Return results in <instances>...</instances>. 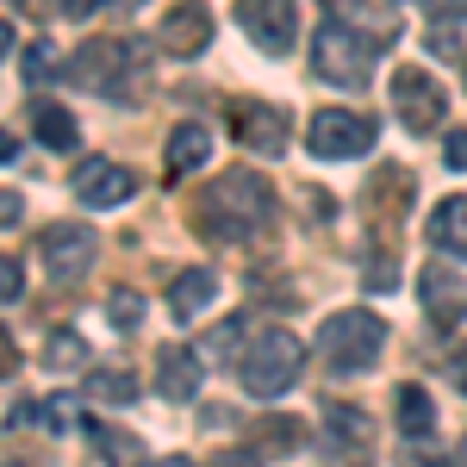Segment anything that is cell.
<instances>
[{
    "mask_svg": "<svg viewBox=\"0 0 467 467\" xmlns=\"http://www.w3.org/2000/svg\"><path fill=\"white\" fill-rule=\"evenodd\" d=\"M193 224L213 244H250L255 231L275 224V187L255 175V169H231L224 181H213L193 200Z\"/></svg>",
    "mask_w": 467,
    "mask_h": 467,
    "instance_id": "cell-1",
    "label": "cell"
},
{
    "mask_svg": "<svg viewBox=\"0 0 467 467\" xmlns=\"http://www.w3.org/2000/svg\"><path fill=\"white\" fill-rule=\"evenodd\" d=\"M63 75H69L75 88H94V94L125 100V88H144L150 44H138V37H94V44H81L63 63Z\"/></svg>",
    "mask_w": 467,
    "mask_h": 467,
    "instance_id": "cell-2",
    "label": "cell"
},
{
    "mask_svg": "<svg viewBox=\"0 0 467 467\" xmlns=\"http://www.w3.org/2000/svg\"><path fill=\"white\" fill-rule=\"evenodd\" d=\"M318 349L337 374H368L380 361V349H387V324L374 318V312H361V306L356 312H330L318 324Z\"/></svg>",
    "mask_w": 467,
    "mask_h": 467,
    "instance_id": "cell-3",
    "label": "cell"
},
{
    "mask_svg": "<svg viewBox=\"0 0 467 467\" xmlns=\"http://www.w3.org/2000/svg\"><path fill=\"white\" fill-rule=\"evenodd\" d=\"M299 368H306V343L293 337V330H262L250 349H244V393L250 399H281L299 380Z\"/></svg>",
    "mask_w": 467,
    "mask_h": 467,
    "instance_id": "cell-4",
    "label": "cell"
},
{
    "mask_svg": "<svg viewBox=\"0 0 467 467\" xmlns=\"http://www.w3.org/2000/svg\"><path fill=\"white\" fill-rule=\"evenodd\" d=\"M312 69H318L324 81H337V88H368V81H374V37L356 32V26H343V19H330V26H318Z\"/></svg>",
    "mask_w": 467,
    "mask_h": 467,
    "instance_id": "cell-5",
    "label": "cell"
},
{
    "mask_svg": "<svg viewBox=\"0 0 467 467\" xmlns=\"http://www.w3.org/2000/svg\"><path fill=\"white\" fill-rule=\"evenodd\" d=\"M306 144L318 162H356L368 150L380 144V125L368 119V112H349V107H324L312 119V131H306Z\"/></svg>",
    "mask_w": 467,
    "mask_h": 467,
    "instance_id": "cell-6",
    "label": "cell"
},
{
    "mask_svg": "<svg viewBox=\"0 0 467 467\" xmlns=\"http://www.w3.org/2000/svg\"><path fill=\"white\" fill-rule=\"evenodd\" d=\"M393 100H399V125L418 131V138L449 119V94H442V81L424 75V69H399L393 75Z\"/></svg>",
    "mask_w": 467,
    "mask_h": 467,
    "instance_id": "cell-7",
    "label": "cell"
},
{
    "mask_svg": "<svg viewBox=\"0 0 467 467\" xmlns=\"http://www.w3.org/2000/svg\"><path fill=\"white\" fill-rule=\"evenodd\" d=\"M237 26L250 32L255 50L287 57L293 37H299V6H293V0H237Z\"/></svg>",
    "mask_w": 467,
    "mask_h": 467,
    "instance_id": "cell-8",
    "label": "cell"
},
{
    "mask_svg": "<svg viewBox=\"0 0 467 467\" xmlns=\"http://www.w3.org/2000/svg\"><path fill=\"white\" fill-rule=\"evenodd\" d=\"M94 250H100V237L88 224H50L44 231V275L57 287H69V281H81L94 268Z\"/></svg>",
    "mask_w": 467,
    "mask_h": 467,
    "instance_id": "cell-9",
    "label": "cell"
},
{
    "mask_svg": "<svg viewBox=\"0 0 467 467\" xmlns=\"http://www.w3.org/2000/svg\"><path fill=\"white\" fill-rule=\"evenodd\" d=\"M131 193H138V175H131V169H119L107 156H81V162H75V200H81V206L107 213V206H125Z\"/></svg>",
    "mask_w": 467,
    "mask_h": 467,
    "instance_id": "cell-10",
    "label": "cell"
},
{
    "mask_svg": "<svg viewBox=\"0 0 467 467\" xmlns=\"http://www.w3.org/2000/svg\"><path fill=\"white\" fill-rule=\"evenodd\" d=\"M231 131H237V144L255 150V156H281V150H287L293 119H287V107H268V100H237Z\"/></svg>",
    "mask_w": 467,
    "mask_h": 467,
    "instance_id": "cell-11",
    "label": "cell"
},
{
    "mask_svg": "<svg viewBox=\"0 0 467 467\" xmlns=\"http://www.w3.org/2000/svg\"><path fill=\"white\" fill-rule=\"evenodd\" d=\"M206 44H213V6H200V0H175L169 19H162V50L181 57V63H193Z\"/></svg>",
    "mask_w": 467,
    "mask_h": 467,
    "instance_id": "cell-12",
    "label": "cell"
},
{
    "mask_svg": "<svg viewBox=\"0 0 467 467\" xmlns=\"http://www.w3.org/2000/svg\"><path fill=\"white\" fill-rule=\"evenodd\" d=\"M424 312H431L436 330H455V324L467 318V281H455L449 268H424Z\"/></svg>",
    "mask_w": 467,
    "mask_h": 467,
    "instance_id": "cell-13",
    "label": "cell"
},
{
    "mask_svg": "<svg viewBox=\"0 0 467 467\" xmlns=\"http://www.w3.org/2000/svg\"><path fill=\"white\" fill-rule=\"evenodd\" d=\"M374 442V424H368V411L356 405H343V399H330L324 405V449H337V455H356Z\"/></svg>",
    "mask_w": 467,
    "mask_h": 467,
    "instance_id": "cell-14",
    "label": "cell"
},
{
    "mask_svg": "<svg viewBox=\"0 0 467 467\" xmlns=\"http://www.w3.org/2000/svg\"><path fill=\"white\" fill-rule=\"evenodd\" d=\"M213 299H218V275L213 268H187V275H175V287H169V318L175 324L200 318Z\"/></svg>",
    "mask_w": 467,
    "mask_h": 467,
    "instance_id": "cell-15",
    "label": "cell"
},
{
    "mask_svg": "<svg viewBox=\"0 0 467 467\" xmlns=\"http://www.w3.org/2000/svg\"><path fill=\"white\" fill-rule=\"evenodd\" d=\"M431 244L442 255L467 262V193H449V200L431 213Z\"/></svg>",
    "mask_w": 467,
    "mask_h": 467,
    "instance_id": "cell-16",
    "label": "cell"
},
{
    "mask_svg": "<svg viewBox=\"0 0 467 467\" xmlns=\"http://www.w3.org/2000/svg\"><path fill=\"white\" fill-rule=\"evenodd\" d=\"M330 19H343V26H356V32L368 37H393L399 32V19H393V6H380V0H318Z\"/></svg>",
    "mask_w": 467,
    "mask_h": 467,
    "instance_id": "cell-17",
    "label": "cell"
},
{
    "mask_svg": "<svg viewBox=\"0 0 467 467\" xmlns=\"http://www.w3.org/2000/svg\"><path fill=\"white\" fill-rule=\"evenodd\" d=\"M162 156H169V175H193V169L213 156V131H206V125H175L169 144H162Z\"/></svg>",
    "mask_w": 467,
    "mask_h": 467,
    "instance_id": "cell-18",
    "label": "cell"
},
{
    "mask_svg": "<svg viewBox=\"0 0 467 467\" xmlns=\"http://www.w3.org/2000/svg\"><path fill=\"white\" fill-rule=\"evenodd\" d=\"M200 356L193 349H169V356L156 361V387H162V399H193L200 393Z\"/></svg>",
    "mask_w": 467,
    "mask_h": 467,
    "instance_id": "cell-19",
    "label": "cell"
},
{
    "mask_svg": "<svg viewBox=\"0 0 467 467\" xmlns=\"http://www.w3.org/2000/svg\"><path fill=\"white\" fill-rule=\"evenodd\" d=\"M393 418H399V431L411 436V442H424V436L436 431V405H431V393L405 380V387L393 393Z\"/></svg>",
    "mask_w": 467,
    "mask_h": 467,
    "instance_id": "cell-20",
    "label": "cell"
},
{
    "mask_svg": "<svg viewBox=\"0 0 467 467\" xmlns=\"http://www.w3.org/2000/svg\"><path fill=\"white\" fill-rule=\"evenodd\" d=\"M32 131L44 150H75V112H63L57 100H37L32 107Z\"/></svg>",
    "mask_w": 467,
    "mask_h": 467,
    "instance_id": "cell-21",
    "label": "cell"
},
{
    "mask_svg": "<svg viewBox=\"0 0 467 467\" xmlns=\"http://www.w3.org/2000/svg\"><path fill=\"white\" fill-rule=\"evenodd\" d=\"M405 193H411V175H405V169H387V175H380V187H368V206L380 200V218H387V224H399V218H405Z\"/></svg>",
    "mask_w": 467,
    "mask_h": 467,
    "instance_id": "cell-22",
    "label": "cell"
},
{
    "mask_svg": "<svg viewBox=\"0 0 467 467\" xmlns=\"http://www.w3.org/2000/svg\"><path fill=\"white\" fill-rule=\"evenodd\" d=\"M131 393H138V380L125 368H94L88 374V399H100V405H131Z\"/></svg>",
    "mask_w": 467,
    "mask_h": 467,
    "instance_id": "cell-23",
    "label": "cell"
},
{
    "mask_svg": "<svg viewBox=\"0 0 467 467\" xmlns=\"http://www.w3.org/2000/svg\"><path fill=\"white\" fill-rule=\"evenodd\" d=\"M88 361V343L75 337V330H50V343H44V368H57V374H69Z\"/></svg>",
    "mask_w": 467,
    "mask_h": 467,
    "instance_id": "cell-24",
    "label": "cell"
},
{
    "mask_svg": "<svg viewBox=\"0 0 467 467\" xmlns=\"http://www.w3.org/2000/svg\"><path fill=\"white\" fill-rule=\"evenodd\" d=\"M255 436H262V442H281V449H299V442H306V424H293V418H262Z\"/></svg>",
    "mask_w": 467,
    "mask_h": 467,
    "instance_id": "cell-25",
    "label": "cell"
},
{
    "mask_svg": "<svg viewBox=\"0 0 467 467\" xmlns=\"http://www.w3.org/2000/svg\"><path fill=\"white\" fill-rule=\"evenodd\" d=\"M94 442H100V455H107V462H131V455H138V442H131V436H119V431H107V424H94Z\"/></svg>",
    "mask_w": 467,
    "mask_h": 467,
    "instance_id": "cell-26",
    "label": "cell"
},
{
    "mask_svg": "<svg viewBox=\"0 0 467 467\" xmlns=\"http://www.w3.org/2000/svg\"><path fill=\"white\" fill-rule=\"evenodd\" d=\"M112 324H119V330H138V324H144V306H138V293H112Z\"/></svg>",
    "mask_w": 467,
    "mask_h": 467,
    "instance_id": "cell-27",
    "label": "cell"
},
{
    "mask_svg": "<svg viewBox=\"0 0 467 467\" xmlns=\"http://www.w3.org/2000/svg\"><path fill=\"white\" fill-rule=\"evenodd\" d=\"M19 293H26V275H19V255H6V262H0V299H6V306H19Z\"/></svg>",
    "mask_w": 467,
    "mask_h": 467,
    "instance_id": "cell-28",
    "label": "cell"
},
{
    "mask_svg": "<svg viewBox=\"0 0 467 467\" xmlns=\"http://www.w3.org/2000/svg\"><path fill=\"white\" fill-rule=\"evenodd\" d=\"M57 69H63V63L50 57V44H32V50H26V75H32V81H44V75H57Z\"/></svg>",
    "mask_w": 467,
    "mask_h": 467,
    "instance_id": "cell-29",
    "label": "cell"
},
{
    "mask_svg": "<svg viewBox=\"0 0 467 467\" xmlns=\"http://www.w3.org/2000/svg\"><path fill=\"white\" fill-rule=\"evenodd\" d=\"M213 467H262V455H255V449H218Z\"/></svg>",
    "mask_w": 467,
    "mask_h": 467,
    "instance_id": "cell-30",
    "label": "cell"
},
{
    "mask_svg": "<svg viewBox=\"0 0 467 467\" xmlns=\"http://www.w3.org/2000/svg\"><path fill=\"white\" fill-rule=\"evenodd\" d=\"M449 169H467V131H449V150H442Z\"/></svg>",
    "mask_w": 467,
    "mask_h": 467,
    "instance_id": "cell-31",
    "label": "cell"
},
{
    "mask_svg": "<svg viewBox=\"0 0 467 467\" xmlns=\"http://www.w3.org/2000/svg\"><path fill=\"white\" fill-rule=\"evenodd\" d=\"M44 418H50V431H75V405H69V399H57Z\"/></svg>",
    "mask_w": 467,
    "mask_h": 467,
    "instance_id": "cell-32",
    "label": "cell"
},
{
    "mask_svg": "<svg viewBox=\"0 0 467 467\" xmlns=\"http://www.w3.org/2000/svg\"><path fill=\"white\" fill-rule=\"evenodd\" d=\"M431 13L449 26V19H467V0H431Z\"/></svg>",
    "mask_w": 467,
    "mask_h": 467,
    "instance_id": "cell-33",
    "label": "cell"
},
{
    "mask_svg": "<svg viewBox=\"0 0 467 467\" xmlns=\"http://www.w3.org/2000/svg\"><path fill=\"white\" fill-rule=\"evenodd\" d=\"M231 343H237V324H224V330H213V337H206V349H213V356H224Z\"/></svg>",
    "mask_w": 467,
    "mask_h": 467,
    "instance_id": "cell-34",
    "label": "cell"
},
{
    "mask_svg": "<svg viewBox=\"0 0 467 467\" xmlns=\"http://www.w3.org/2000/svg\"><path fill=\"white\" fill-rule=\"evenodd\" d=\"M0 224H6V231L19 224V193H0Z\"/></svg>",
    "mask_w": 467,
    "mask_h": 467,
    "instance_id": "cell-35",
    "label": "cell"
},
{
    "mask_svg": "<svg viewBox=\"0 0 467 467\" xmlns=\"http://www.w3.org/2000/svg\"><path fill=\"white\" fill-rule=\"evenodd\" d=\"M455 387H462V393H467V349H462V356H455Z\"/></svg>",
    "mask_w": 467,
    "mask_h": 467,
    "instance_id": "cell-36",
    "label": "cell"
},
{
    "mask_svg": "<svg viewBox=\"0 0 467 467\" xmlns=\"http://www.w3.org/2000/svg\"><path fill=\"white\" fill-rule=\"evenodd\" d=\"M100 6H112V13H131V6H144V0H100Z\"/></svg>",
    "mask_w": 467,
    "mask_h": 467,
    "instance_id": "cell-37",
    "label": "cell"
},
{
    "mask_svg": "<svg viewBox=\"0 0 467 467\" xmlns=\"http://www.w3.org/2000/svg\"><path fill=\"white\" fill-rule=\"evenodd\" d=\"M144 467H193V462H181V455H162V462H144Z\"/></svg>",
    "mask_w": 467,
    "mask_h": 467,
    "instance_id": "cell-38",
    "label": "cell"
}]
</instances>
